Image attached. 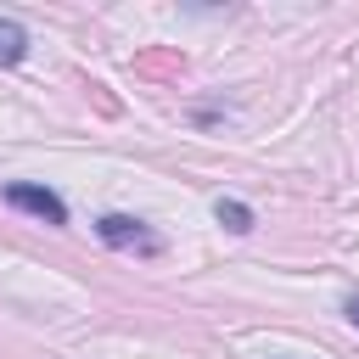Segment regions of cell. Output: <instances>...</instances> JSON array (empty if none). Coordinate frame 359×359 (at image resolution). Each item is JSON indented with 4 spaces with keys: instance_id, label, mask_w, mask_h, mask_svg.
<instances>
[{
    "instance_id": "6da1fadb",
    "label": "cell",
    "mask_w": 359,
    "mask_h": 359,
    "mask_svg": "<svg viewBox=\"0 0 359 359\" xmlns=\"http://www.w3.org/2000/svg\"><path fill=\"white\" fill-rule=\"evenodd\" d=\"M95 236L107 241V247H118V252H140V258H157L163 252V241L146 230V219H135V213H101L95 219Z\"/></svg>"
},
{
    "instance_id": "7a4b0ae2",
    "label": "cell",
    "mask_w": 359,
    "mask_h": 359,
    "mask_svg": "<svg viewBox=\"0 0 359 359\" xmlns=\"http://www.w3.org/2000/svg\"><path fill=\"white\" fill-rule=\"evenodd\" d=\"M11 208H22V213H34V219H45V224H67V202L56 196V191H45V185H28V180H11L6 191H0Z\"/></svg>"
},
{
    "instance_id": "3957f363",
    "label": "cell",
    "mask_w": 359,
    "mask_h": 359,
    "mask_svg": "<svg viewBox=\"0 0 359 359\" xmlns=\"http://www.w3.org/2000/svg\"><path fill=\"white\" fill-rule=\"evenodd\" d=\"M28 56V28L17 17H0V67H17Z\"/></svg>"
},
{
    "instance_id": "277c9868",
    "label": "cell",
    "mask_w": 359,
    "mask_h": 359,
    "mask_svg": "<svg viewBox=\"0 0 359 359\" xmlns=\"http://www.w3.org/2000/svg\"><path fill=\"white\" fill-rule=\"evenodd\" d=\"M213 219H219L230 236H247V230H252V208L236 202V196H219V202H213Z\"/></svg>"
},
{
    "instance_id": "5b68a950",
    "label": "cell",
    "mask_w": 359,
    "mask_h": 359,
    "mask_svg": "<svg viewBox=\"0 0 359 359\" xmlns=\"http://www.w3.org/2000/svg\"><path fill=\"white\" fill-rule=\"evenodd\" d=\"M342 314H348V325H353V331H359V292H353V297H348V303H342Z\"/></svg>"
}]
</instances>
